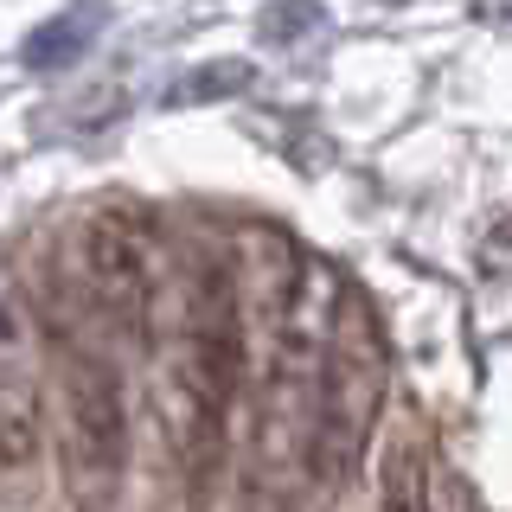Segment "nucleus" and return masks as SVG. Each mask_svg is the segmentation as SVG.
I'll return each instance as SVG.
<instances>
[{
  "label": "nucleus",
  "instance_id": "f257e3e1",
  "mask_svg": "<svg viewBox=\"0 0 512 512\" xmlns=\"http://www.w3.org/2000/svg\"><path fill=\"white\" fill-rule=\"evenodd\" d=\"M167 365H160V436L173 448V468L192 493H205L212 468L224 461V416L244 391L250 327L231 288L224 256H192L167 282Z\"/></svg>",
  "mask_w": 512,
  "mask_h": 512
},
{
  "label": "nucleus",
  "instance_id": "f03ea898",
  "mask_svg": "<svg viewBox=\"0 0 512 512\" xmlns=\"http://www.w3.org/2000/svg\"><path fill=\"white\" fill-rule=\"evenodd\" d=\"M378 410H384V333H378L372 301H365L359 288H346L340 314H333L327 359H320L308 442H301L308 474L320 480V487H340V480L359 468Z\"/></svg>",
  "mask_w": 512,
  "mask_h": 512
},
{
  "label": "nucleus",
  "instance_id": "7ed1b4c3",
  "mask_svg": "<svg viewBox=\"0 0 512 512\" xmlns=\"http://www.w3.org/2000/svg\"><path fill=\"white\" fill-rule=\"evenodd\" d=\"M58 487L71 512H116L128 487V391L90 346L64 352L58 378Z\"/></svg>",
  "mask_w": 512,
  "mask_h": 512
},
{
  "label": "nucleus",
  "instance_id": "20e7f679",
  "mask_svg": "<svg viewBox=\"0 0 512 512\" xmlns=\"http://www.w3.org/2000/svg\"><path fill=\"white\" fill-rule=\"evenodd\" d=\"M77 269H84L90 308L122 333L128 346H148L167 308V288H160V218L141 199H116L90 205L84 231H77Z\"/></svg>",
  "mask_w": 512,
  "mask_h": 512
},
{
  "label": "nucleus",
  "instance_id": "39448f33",
  "mask_svg": "<svg viewBox=\"0 0 512 512\" xmlns=\"http://www.w3.org/2000/svg\"><path fill=\"white\" fill-rule=\"evenodd\" d=\"M224 263H231V288H237V308H244L250 340H256V333H263V340H276L288 301H295L301 276H308V250H295V237H288V231L244 224Z\"/></svg>",
  "mask_w": 512,
  "mask_h": 512
},
{
  "label": "nucleus",
  "instance_id": "423d86ee",
  "mask_svg": "<svg viewBox=\"0 0 512 512\" xmlns=\"http://www.w3.org/2000/svg\"><path fill=\"white\" fill-rule=\"evenodd\" d=\"M378 512H429V455L410 436L378 455Z\"/></svg>",
  "mask_w": 512,
  "mask_h": 512
},
{
  "label": "nucleus",
  "instance_id": "0eeeda50",
  "mask_svg": "<svg viewBox=\"0 0 512 512\" xmlns=\"http://www.w3.org/2000/svg\"><path fill=\"white\" fill-rule=\"evenodd\" d=\"M84 32H90V13H71V20L45 26L39 39H32L26 64H58V58H77V52H84Z\"/></svg>",
  "mask_w": 512,
  "mask_h": 512
},
{
  "label": "nucleus",
  "instance_id": "6e6552de",
  "mask_svg": "<svg viewBox=\"0 0 512 512\" xmlns=\"http://www.w3.org/2000/svg\"><path fill=\"white\" fill-rule=\"evenodd\" d=\"M480 269H487V276H506L512 269V212H500L493 231L480 237Z\"/></svg>",
  "mask_w": 512,
  "mask_h": 512
}]
</instances>
